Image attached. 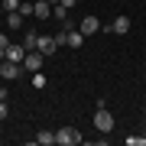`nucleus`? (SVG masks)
Instances as JSON below:
<instances>
[{"label":"nucleus","mask_w":146,"mask_h":146,"mask_svg":"<svg viewBox=\"0 0 146 146\" xmlns=\"http://www.w3.org/2000/svg\"><path fill=\"white\" fill-rule=\"evenodd\" d=\"M58 3H65V7H68V10H72V7H75V3H78V0H58Z\"/></svg>","instance_id":"aec40b11"},{"label":"nucleus","mask_w":146,"mask_h":146,"mask_svg":"<svg viewBox=\"0 0 146 146\" xmlns=\"http://www.w3.org/2000/svg\"><path fill=\"white\" fill-rule=\"evenodd\" d=\"M42 55L39 49H33V52H26V58H23V68H26V72H42Z\"/></svg>","instance_id":"7ed1b4c3"},{"label":"nucleus","mask_w":146,"mask_h":146,"mask_svg":"<svg viewBox=\"0 0 146 146\" xmlns=\"http://www.w3.org/2000/svg\"><path fill=\"white\" fill-rule=\"evenodd\" d=\"M36 49H39L42 55H52L55 49H58V42H55V36H46V33H42V36H39V42H36Z\"/></svg>","instance_id":"423d86ee"},{"label":"nucleus","mask_w":146,"mask_h":146,"mask_svg":"<svg viewBox=\"0 0 146 146\" xmlns=\"http://www.w3.org/2000/svg\"><path fill=\"white\" fill-rule=\"evenodd\" d=\"M36 16L39 20H49V16H52V3H49V0H36Z\"/></svg>","instance_id":"9d476101"},{"label":"nucleus","mask_w":146,"mask_h":146,"mask_svg":"<svg viewBox=\"0 0 146 146\" xmlns=\"http://www.w3.org/2000/svg\"><path fill=\"white\" fill-rule=\"evenodd\" d=\"M10 117V107H7V101H0V120H7Z\"/></svg>","instance_id":"6ab92c4d"},{"label":"nucleus","mask_w":146,"mask_h":146,"mask_svg":"<svg viewBox=\"0 0 146 146\" xmlns=\"http://www.w3.org/2000/svg\"><path fill=\"white\" fill-rule=\"evenodd\" d=\"M36 42H39V33H26V36H23V46H26V52H33V49H36Z\"/></svg>","instance_id":"f8f14e48"},{"label":"nucleus","mask_w":146,"mask_h":146,"mask_svg":"<svg viewBox=\"0 0 146 146\" xmlns=\"http://www.w3.org/2000/svg\"><path fill=\"white\" fill-rule=\"evenodd\" d=\"M0 16H3V3H0Z\"/></svg>","instance_id":"4be33fe9"},{"label":"nucleus","mask_w":146,"mask_h":146,"mask_svg":"<svg viewBox=\"0 0 146 146\" xmlns=\"http://www.w3.org/2000/svg\"><path fill=\"white\" fill-rule=\"evenodd\" d=\"M0 58H7V62H20V65H23V58H26V46H13V42H10V46L3 49V55H0Z\"/></svg>","instance_id":"20e7f679"},{"label":"nucleus","mask_w":146,"mask_h":146,"mask_svg":"<svg viewBox=\"0 0 146 146\" xmlns=\"http://www.w3.org/2000/svg\"><path fill=\"white\" fill-rule=\"evenodd\" d=\"M143 75H146V72H143Z\"/></svg>","instance_id":"b1692460"},{"label":"nucleus","mask_w":146,"mask_h":146,"mask_svg":"<svg viewBox=\"0 0 146 146\" xmlns=\"http://www.w3.org/2000/svg\"><path fill=\"white\" fill-rule=\"evenodd\" d=\"M130 16H117L114 23H110V33H117V36H127V33H130Z\"/></svg>","instance_id":"6e6552de"},{"label":"nucleus","mask_w":146,"mask_h":146,"mask_svg":"<svg viewBox=\"0 0 146 146\" xmlns=\"http://www.w3.org/2000/svg\"><path fill=\"white\" fill-rule=\"evenodd\" d=\"M78 29L84 33V36H94V33H101V20H98V16H84Z\"/></svg>","instance_id":"0eeeda50"},{"label":"nucleus","mask_w":146,"mask_h":146,"mask_svg":"<svg viewBox=\"0 0 146 146\" xmlns=\"http://www.w3.org/2000/svg\"><path fill=\"white\" fill-rule=\"evenodd\" d=\"M49 3H58V0H49Z\"/></svg>","instance_id":"5701e85b"},{"label":"nucleus","mask_w":146,"mask_h":146,"mask_svg":"<svg viewBox=\"0 0 146 146\" xmlns=\"http://www.w3.org/2000/svg\"><path fill=\"white\" fill-rule=\"evenodd\" d=\"M7 98H10V91H7V88H0V101H7Z\"/></svg>","instance_id":"412c9836"},{"label":"nucleus","mask_w":146,"mask_h":146,"mask_svg":"<svg viewBox=\"0 0 146 146\" xmlns=\"http://www.w3.org/2000/svg\"><path fill=\"white\" fill-rule=\"evenodd\" d=\"M81 46H84V33L68 26V49H81Z\"/></svg>","instance_id":"1a4fd4ad"},{"label":"nucleus","mask_w":146,"mask_h":146,"mask_svg":"<svg viewBox=\"0 0 146 146\" xmlns=\"http://www.w3.org/2000/svg\"><path fill=\"white\" fill-rule=\"evenodd\" d=\"M55 42H58V46H68V26L62 33H55Z\"/></svg>","instance_id":"f3484780"},{"label":"nucleus","mask_w":146,"mask_h":146,"mask_svg":"<svg viewBox=\"0 0 146 146\" xmlns=\"http://www.w3.org/2000/svg\"><path fill=\"white\" fill-rule=\"evenodd\" d=\"M94 130L110 133V130H114V114H110V110H104V107H98V110H94Z\"/></svg>","instance_id":"f257e3e1"},{"label":"nucleus","mask_w":146,"mask_h":146,"mask_svg":"<svg viewBox=\"0 0 146 146\" xmlns=\"http://www.w3.org/2000/svg\"><path fill=\"white\" fill-rule=\"evenodd\" d=\"M0 3H3V10L10 13V10H20V3H23V0H0Z\"/></svg>","instance_id":"dca6fc26"},{"label":"nucleus","mask_w":146,"mask_h":146,"mask_svg":"<svg viewBox=\"0 0 146 146\" xmlns=\"http://www.w3.org/2000/svg\"><path fill=\"white\" fill-rule=\"evenodd\" d=\"M52 16L55 20H68V7L65 3H52Z\"/></svg>","instance_id":"ddd939ff"},{"label":"nucleus","mask_w":146,"mask_h":146,"mask_svg":"<svg viewBox=\"0 0 146 146\" xmlns=\"http://www.w3.org/2000/svg\"><path fill=\"white\" fill-rule=\"evenodd\" d=\"M20 13L23 16H36V3H20Z\"/></svg>","instance_id":"2eb2a0df"},{"label":"nucleus","mask_w":146,"mask_h":146,"mask_svg":"<svg viewBox=\"0 0 146 146\" xmlns=\"http://www.w3.org/2000/svg\"><path fill=\"white\" fill-rule=\"evenodd\" d=\"M36 143H39V146H52V143H55V133H52V130H42V133L36 136Z\"/></svg>","instance_id":"9b49d317"},{"label":"nucleus","mask_w":146,"mask_h":146,"mask_svg":"<svg viewBox=\"0 0 146 146\" xmlns=\"http://www.w3.org/2000/svg\"><path fill=\"white\" fill-rule=\"evenodd\" d=\"M33 88H46V75H42V72H33Z\"/></svg>","instance_id":"4468645a"},{"label":"nucleus","mask_w":146,"mask_h":146,"mask_svg":"<svg viewBox=\"0 0 146 146\" xmlns=\"http://www.w3.org/2000/svg\"><path fill=\"white\" fill-rule=\"evenodd\" d=\"M0 75H3L7 81H13V78H20V75H23V65H20V62H7V58H3V65H0Z\"/></svg>","instance_id":"39448f33"},{"label":"nucleus","mask_w":146,"mask_h":146,"mask_svg":"<svg viewBox=\"0 0 146 146\" xmlns=\"http://www.w3.org/2000/svg\"><path fill=\"white\" fill-rule=\"evenodd\" d=\"M7 46H10V36H7V33H0V55H3Z\"/></svg>","instance_id":"a211bd4d"},{"label":"nucleus","mask_w":146,"mask_h":146,"mask_svg":"<svg viewBox=\"0 0 146 146\" xmlns=\"http://www.w3.org/2000/svg\"><path fill=\"white\" fill-rule=\"evenodd\" d=\"M55 143L58 146H75V143H81V133L75 127H62V130H55Z\"/></svg>","instance_id":"f03ea898"}]
</instances>
